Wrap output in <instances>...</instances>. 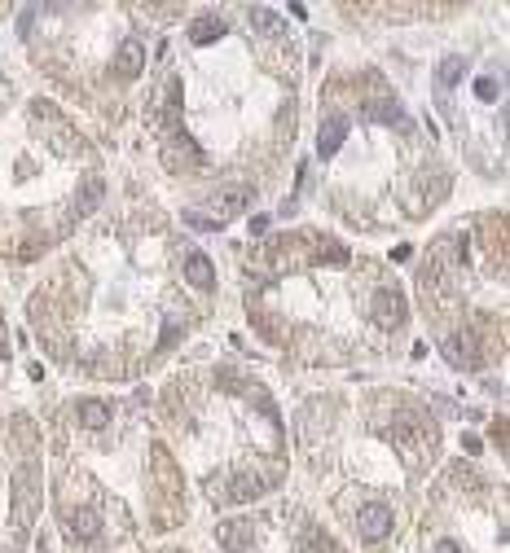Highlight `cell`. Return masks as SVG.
Masks as SVG:
<instances>
[{
    "instance_id": "cell-4",
    "label": "cell",
    "mask_w": 510,
    "mask_h": 553,
    "mask_svg": "<svg viewBox=\"0 0 510 553\" xmlns=\"http://www.w3.org/2000/svg\"><path fill=\"white\" fill-rule=\"evenodd\" d=\"M242 303L255 334L308 369L379 360L409 325L396 273L321 229L264 237L242 268Z\"/></svg>"
},
{
    "instance_id": "cell-9",
    "label": "cell",
    "mask_w": 510,
    "mask_h": 553,
    "mask_svg": "<svg viewBox=\"0 0 510 553\" xmlns=\"http://www.w3.org/2000/svg\"><path fill=\"white\" fill-rule=\"evenodd\" d=\"M423 316L453 369L484 373L506 356V215L449 224L418 264Z\"/></svg>"
},
{
    "instance_id": "cell-8",
    "label": "cell",
    "mask_w": 510,
    "mask_h": 553,
    "mask_svg": "<svg viewBox=\"0 0 510 553\" xmlns=\"http://www.w3.org/2000/svg\"><path fill=\"white\" fill-rule=\"evenodd\" d=\"M106 171L84 132L0 71V259L31 264L101 206Z\"/></svg>"
},
{
    "instance_id": "cell-6",
    "label": "cell",
    "mask_w": 510,
    "mask_h": 553,
    "mask_svg": "<svg viewBox=\"0 0 510 553\" xmlns=\"http://www.w3.org/2000/svg\"><path fill=\"white\" fill-rule=\"evenodd\" d=\"M299 443L330 510L343 514L361 545H382L440 457V426L418 395L370 387L308 399Z\"/></svg>"
},
{
    "instance_id": "cell-12",
    "label": "cell",
    "mask_w": 510,
    "mask_h": 553,
    "mask_svg": "<svg viewBox=\"0 0 510 553\" xmlns=\"http://www.w3.org/2000/svg\"><path fill=\"white\" fill-rule=\"evenodd\" d=\"M435 106L462 136L484 171H502L506 158V62L470 66V57H444L435 66Z\"/></svg>"
},
{
    "instance_id": "cell-5",
    "label": "cell",
    "mask_w": 510,
    "mask_h": 553,
    "mask_svg": "<svg viewBox=\"0 0 510 553\" xmlns=\"http://www.w3.org/2000/svg\"><path fill=\"white\" fill-rule=\"evenodd\" d=\"M453 176L435 136L405 110L374 66L326 79L317 127V198L361 233L418 224L449 194Z\"/></svg>"
},
{
    "instance_id": "cell-10",
    "label": "cell",
    "mask_w": 510,
    "mask_h": 553,
    "mask_svg": "<svg viewBox=\"0 0 510 553\" xmlns=\"http://www.w3.org/2000/svg\"><path fill=\"white\" fill-rule=\"evenodd\" d=\"M141 9L124 4H44L22 9V40L53 83L80 92L88 106L124 101L145 75V31L132 22Z\"/></svg>"
},
{
    "instance_id": "cell-16",
    "label": "cell",
    "mask_w": 510,
    "mask_h": 553,
    "mask_svg": "<svg viewBox=\"0 0 510 553\" xmlns=\"http://www.w3.org/2000/svg\"><path fill=\"white\" fill-rule=\"evenodd\" d=\"M150 553H176V549H150Z\"/></svg>"
},
{
    "instance_id": "cell-1",
    "label": "cell",
    "mask_w": 510,
    "mask_h": 553,
    "mask_svg": "<svg viewBox=\"0 0 510 553\" xmlns=\"http://www.w3.org/2000/svg\"><path fill=\"white\" fill-rule=\"evenodd\" d=\"M295 118L299 53L282 13L264 4L203 9L159 44L145 127L176 180L203 185L207 202L220 194V224L291 150Z\"/></svg>"
},
{
    "instance_id": "cell-2",
    "label": "cell",
    "mask_w": 510,
    "mask_h": 553,
    "mask_svg": "<svg viewBox=\"0 0 510 553\" xmlns=\"http://www.w3.org/2000/svg\"><path fill=\"white\" fill-rule=\"evenodd\" d=\"M212 259L154 206L92 224L31 290V329L57 364L128 382L180 347L212 312Z\"/></svg>"
},
{
    "instance_id": "cell-11",
    "label": "cell",
    "mask_w": 510,
    "mask_h": 553,
    "mask_svg": "<svg viewBox=\"0 0 510 553\" xmlns=\"http://www.w3.org/2000/svg\"><path fill=\"white\" fill-rule=\"evenodd\" d=\"M423 553H506V483L453 461L423 505Z\"/></svg>"
},
{
    "instance_id": "cell-14",
    "label": "cell",
    "mask_w": 510,
    "mask_h": 553,
    "mask_svg": "<svg viewBox=\"0 0 510 553\" xmlns=\"http://www.w3.org/2000/svg\"><path fill=\"white\" fill-rule=\"evenodd\" d=\"M220 553H347L330 536V527L308 514L303 505H277V510L238 514L215 527Z\"/></svg>"
},
{
    "instance_id": "cell-15",
    "label": "cell",
    "mask_w": 510,
    "mask_h": 553,
    "mask_svg": "<svg viewBox=\"0 0 510 553\" xmlns=\"http://www.w3.org/2000/svg\"><path fill=\"white\" fill-rule=\"evenodd\" d=\"M9 378V329H4V312H0V387Z\"/></svg>"
},
{
    "instance_id": "cell-3",
    "label": "cell",
    "mask_w": 510,
    "mask_h": 553,
    "mask_svg": "<svg viewBox=\"0 0 510 553\" xmlns=\"http://www.w3.org/2000/svg\"><path fill=\"white\" fill-rule=\"evenodd\" d=\"M44 478L75 549H128L185 522V474L145 413V391L66 399L44 434Z\"/></svg>"
},
{
    "instance_id": "cell-7",
    "label": "cell",
    "mask_w": 510,
    "mask_h": 553,
    "mask_svg": "<svg viewBox=\"0 0 510 553\" xmlns=\"http://www.w3.org/2000/svg\"><path fill=\"white\" fill-rule=\"evenodd\" d=\"M159 426L185 478L215 510L255 505L286 478V422L273 391L233 364L176 373L159 395Z\"/></svg>"
},
{
    "instance_id": "cell-13",
    "label": "cell",
    "mask_w": 510,
    "mask_h": 553,
    "mask_svg": "<svg viewBox=\"0 0 510 553\" xmlns=\"http://www.w3.org/2000/svg\"><path fill=\"white\" fill-rule=\"evenodd\" d=\"M44 501V434L27 413H0V553H27Z\"/></svg>"
}]
</instances>
